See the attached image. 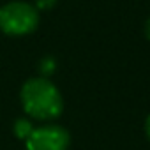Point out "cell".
Instances as JSON below:
<instances>
[{"mask_svg": "<svg viewBox=\"0 0 150 150\" xmlns=\"http://www.w3.org/2000/svg\"><path fill=\"white\" fill-rule=\"evenodd\" d=\"M21 103L25 111L37 120L57 118L64 110L58 88L48 78H32L21 88Z\"/></svg>", "mask_w": 150, "mask_h": 150, "instance_id": "obj_1", "label": "cell"}, {"mask_svg": "<svg viewBox=\"0 0 150 150\" xmlns=\"http://www.w3.org/2000/svg\"><path fill=\"white\" fill-rule=\"evenodd\" d=\"M39 13L27 2H11L0 7V30L7 35H27L37 28Z\"/></svg>", "mask_w": 150, "mask_h": 150, "instance_id": "obj_2", "label": "cell"}, {"mask_svg": "<svg viewBox=\"0 0 150 150\" xmlns=\"http://www.w3.org/2000/svg\"><path fill=\"white\" fill-rule=\"evenodd\" d=\"M25 141L27 150H67L71 138L69 132L60 125H42L34 127Z\"/></svg>", "mask_w": 150, "mask_h": 150, "instance_id": "obj_3", "label": "cell"}, {"mask_svg": "<svg viewBox=\"0 0 150 150\" xmlns=\"http://www.w3.org/2000/svg\"><path fill=\"white\" fill-rule=\"evenodd\" d=\"M32 131H34V125H32L30 120H27V118H18V120L14 122V134H16V138L27 139Z\"/></svg>", "mask_w": 150, "mask_h": 150, "instance_id": "obj_4", "label": "cell"}, {"mask_svg": "<svg viewBox=\"0 0 150 150\" xmlns=\"http://www.w3.org/2000/svg\"><path fill=\"white\" fill-rule=\"evenodd\" d=\"M55 69H57V64H55V60L53 58H42L41 60V64H39V71H41V74L42 76L41 78H48V76H51V74L55 72Z\"/></svg>", "mask_w": 150, "mask_h": 150, "instance_id": "obj_5", "label": "cell"}, {"mask_svg": "<svg viewBox=\"0 0 150 150\" xmlns=\"http://www.w3.org/2000/svg\"><path fill=\"white\" fill-rule=\"evenodd\" d=\"M57 4V0H35V9H42V11H48L51 7H55Z\"/></svg>", "mask_w": 150, "mask_h": 150, "instance_id": "obj_6", "label": "cell"}, {"mask_svg": "<svg viewBox=\"0 0 150 150\" xmlns=\"http://www.w3.org/2000/svg\"><path fill=\"white\" fill-rule=\"evenodd\" d=\"M145 35L150 39V18L146 20V23H145Z\"/></svg>", "mask_w": 150, "mask_h": 150, "instance_id": "obj_7", "label": "cell"}, {"mask_svg": "<svg viewBox=\"0 0 150 150\" xmlns=\"http://www.w3.org/2000/svg\"><path fill=\"white\" fill-rule=\"evenodd\" d=\"M145 131H146V136H148V139H150V115H148V118H146V122H145Z\"/></svg>", "mask_w": 150, "mask_h": 150, "instance_id": "obj_8", "label": "cell"}]
</instances>
